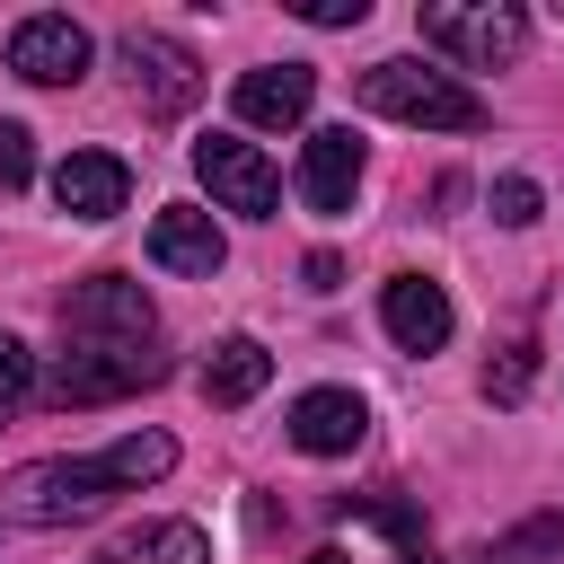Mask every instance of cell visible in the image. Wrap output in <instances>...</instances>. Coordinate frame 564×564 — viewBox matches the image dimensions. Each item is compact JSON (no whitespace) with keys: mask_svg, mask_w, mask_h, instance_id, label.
<instances>
[{"mask_svg":"<svg viewBox=\"0 0 564 564\" xmlns=\"http://www.w3.org/2000/svg\"><path fill=\"white\" fill-rule=\"evenodd\" d=\"M150 379H167L150 291L132 273H88L62 300V370L44 379V397L53 405H115V397H132Z\"/></svg>","mask_w":564,"mask_h":564,"instance_id":"1","label":"cell"},{"mask_svg":"<svg viewBox=\"0 0 564 564\" xmlns=\"http://www.w3.org/2000/svg\"><path fill=\"white\" fill-rule=\"evenodd\" d=\"M167 467H176V441H167V432H123V441L97 449V458H26V467L0 485V511L26 520V529H70V520H97L115 494L159 485Z\"/></svg>","mask_w":564,"mask_h":564,"instance_id":"2","label":"cell"},{"mask_svg":"<svg viewBox=\"0 0 564 564\" xmlns=\"http://www.w3.org/2000/svg\"><path fill=\"white\" fill-rule=\"evenodd\" d=\"M361 106H370V115H397V123H423V132H485V97H476L458 70H432V62H414V53L370 62V70H361Z\"/></svg>","mask_w":564,"mask_h":564,"instance_id":"3","label":"cell"},{"mask_svg":"<svg viewBox=\"0 0 564 564\" xmlns=\"http://www.w3.org/2000/svg\"><path fill=\"white\" fill-rule=\"evenodd\" d=\"M414 26H423V44H441L467 70H502L529 44V9L520 0H423Z\"/></svg>","mask_w":564,"mask_h":564,"instance_id":"4","label":"cell"},{"mask_svg":"<svg viewBox=\"0 0 564 564\" xmlns=\"http://www.w3.org/2000/svg\"><path fill=\"white\" fill-rule=\"evenodd\" d=\"M194 176H203L212 212H238V220H273V203H282L273 159L256 141H238V132H203L194 141Z\"/></svg>","mask_w":564,"mask_h":564,"instance_id":"5","label":"cell"},{"mask_svg":"<svg viewBox=\"0 0 564 564\" xmlns=\"http://www.w3.org/2000/svg\"><path fill=\"white\" fill-rule=\"evenodd\" d=\"M123 70H132V97H141V115H185L194 97H203V62L176 44V35H150V26H132L123 35Z\"/></svg>","mask_w":564,"mask_h":564,"instance_id":"6","label":"cell"},{"mask_svg":"<svg viewBox=\"0 0 564 564\" xmlns=\"http://www.w3.org/2000/svg\"><path fill=\"white\" fill-rule=\"evenodd\" d=\"M9 70H18V79H35V88H70V79L88 70V26H79V18H62V9L18 18V26H9Z\"/></svg>","mask_w":564,"mask_h":564,"instance_id":"7","label":"cell"},{"mask_svg":"<svg viewBox=\"0 0 564 564\" xmlns=\"http://www.w3.org/2000/svg\"><path fill=\"white\" fill-rule=\"evenodd\" d=\"M352 185H361V141H352V123H317L308 141H300V203L308 212H352Z\"/></svg>","mask_w":564,"mask_h":564,"instance_id":"8","label":"cell"},{"mask_svg":"<svg viewBox=\"0 0 564 564\" xmlns=\"http://www.w3.org/2000/svg\"><path fill=\"white\" fill-rule=\"evenodd\" d=\"M220 256H229V238H220V220H212V212L167 203V212L150 220V264H159V273H194V282H212V273H220Z\"/></svg>","mask_w":564,"mask_h":564,"instance_id":"9","label":"cell"},{"mask_svg":"<svg viewBox=\"0 0 564 564\" xmlns=\"http://www.w3.org/2000/svg\"><path fill=\"white\" fill-rule=\"evenodd\" d=\"M123 194H132V167H123L115 150H70V159L53 167V203H62L70 220H115Z\"/></svg>","mask_w":564,"mask_h":564,"instance_id":"10","label":"cell"},{"mask_svg":"<svg viewBox=\"0 0 564 564\" xmlns=\"http://www.w3.org/2000/svg\"><path fill=\"white\" fill-rule=\"evenodd\" d=\"M379 326H388L405 352H441L458 317H449V291H441V282H423V273H397V282L379 291Z\"/></svg>","mask_w":564,"mask_h":564,"instance_id":"11","label":"cell"},{"mask_svg":"<svg viewBox=\"0 0 564 564\" xmlns=\"http://www.w3.org/2000/svg\"><path fill=\"white\" fill-rule=\"evenodd\" d=\"M361 432H370V405L352 388H308L291 405V449H308V458H344V449H361Z\"/></svg>","mask_w":564,"mask_h":564,"instance_id":"12","label":"cell"},{"mask_svg":"<svg viewBox=\"0 0 564 564\" xmlns=\"http://www.w3.org/2000/svg\"><path fill=\"white\" fill-rule=\"evenodd\" d=\"M317 97V70L308 62H264L238 79V123H300Z\"/></svg>","mask_w":564,"mask_h":564,"instance_id":"13","label":"cell"},{"mask_svg":"<svg viewBox=\"0 0 564 564\" xmlns=\"http://www.w3.org/2000/svg\"><path fill=\"white\" fill-rule=\"evenodd\" d=\"M264 379H273V352H264L256 335H220V344L203 352V397H212V405H247Z\"/></svg>","mask_w":564,"mask_h":564,"instance_id":"14","label":"cell"},{"mask_svg":"<svg viewBox=\"0 0 564 564\" xmlns=\"http://www.w3.org/2000/svg\"><path fill=\"white\" fill-rule=\"evenodd\" d=\"M97 564H212V538H203L194 520H150V529H132V538H115Z\"/></svg>","mask_w":564,"mask_h":564,"instance_id":"15","label":"cell"},{"mask_svg":"<svg viewBox=\"0 0 564 564\" xmlns=\"http://www.w3.org/2000/svg\"><path fill=\"white\" fill-rule=\"evenodd\" d=\"M485 564H564V511L520 520L511 538H494V546H485Z\"/></svg>","mask_w":564,"mask_h":564,"instance_id":"16","label":"cell"},{"mask_svg":"<svg viewBox=\"0 0 564 564\" xmlns=\"http://www.w3.org/2000/svg\"><path fill=\"white\" fill-rule=\"evenodd\" d=\"M529 370H538V344H502V361L485 370V397L494 405H520L529 397Z\"/></svg>","mask_w":564,"mask_h":564,"instance_id":"17","label":"cell"},{"mask_svg":"<svg viewBox=\"0 0 564 564\" xmlns=\"http://www.w3.org/2000/svg\"><path fill=\"white\" fill-rule=\"evenodd\" d=\"M26 388H35V352H26L18 335H0V423L26 405Z\"/></svg>","mask_w":564,"mask_h":564,"instance_id":"18","label":"cell"},{"mask_svg":"<svg viewBox=\"0 0 564 564\" xmlns=\"http://www.w3.org/2000/svg\"><path fill=\"white\" fill-rule=\"evenodd\" d=\"M26 176H35V132H26V123H9V115H0V194H18V185H26Z\"/></svg>","mask_w":564,"mask_h":564,"instance_id":"19","label":"cell"},{"mask_svg":"<svg viewBox=\"0 0 564 564\" xmlns=\"http://www.w3.org/2000/svg\"><path fill=\"white\" fill-rule=\"evenodd\" d=\"M538 212H546V194H538L529 176H502V185H494V220H502V229H529Z\"/></svg>","mask_w":564,"mask_h":564,"instance_id":"20","label":"cell"},{"mask_svg":"<svg viewBox=\"0 0 564 564\" xmlns=\"http://www.w3.org/2000/svg\"><path fill=\"white\" fill-rule=\"evenodd\" d=\"M291 9H300L308 26H361V18H370V0H291Z\"/></svg>","mask_w":564,"mask_h":564,"instance_id":"21","label":"cell"},{"mask_svg":"<svg viewBox=\"0 0 564 564\" xmlns=\"http://www.w3.org/2000/svg\"><path fill=\"white\" fill-rule=\"evenodd\" d=\"M308 564H344V546H317V555H308Z\"/></svg>","mask_w":564,"mask_h":564,"instance_id":"22","label":"cell"}]
</instances>
